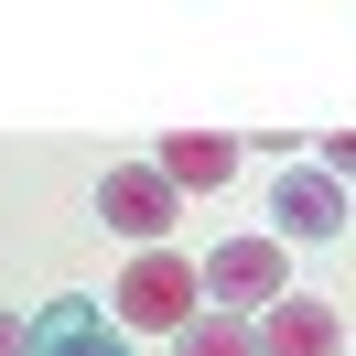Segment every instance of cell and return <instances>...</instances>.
Segmentation results:
<instances>
[{
    "label": "cell",
    "instance_id": "1",
    "mask_svg": "<svg viewBox=\"0 0 356 356\" xmlns=\"http://www.w3.org/2000/svg\"><path fill=\"white\" fill-rule=\"evenodd\" d=\"M205 313V291H195V259H173V248H140L130 270H119V302H108V324H152V334H184Z\"/></svg>",
    "mask_w": 356,
    "mask_h": 356
},
{
    "label": "cell",
    "instance_id": "9",
    "mask_svg": "<svg viewBox=\"0 0 356 356\" xmlns=\"http://www.w3.org/2000/svg\"><path fill=\"white\" fill-rule=\"evenodd\" d=\"M0 356H33V324H11V313H0Z\"/></svg>",
    "mask_w": 356,
    "mask_h": 356
},
{
    "label": "cell",
    "instance_id": "8",
    "mask_svg": "<svg viewBox=\"0 0 356 356\" xmlns=\"http://www.w3.org/2000/svg\"><path fill=\"white\" fill-rule=\"evenodd\" d=\"M173 356H259V334H248L238 313H195V324L173 334Z\"/></svg>",
    "mask_w": 356,
    "mask_h": 356
},
{
    "label": "cell",
    "instance_id": "2",
    "mask_svg": "<svg viewBox=\"0 0 356 356\" xmlns=\"http://www.w3.org/2000/svg\"><path fill=\"white\" fill-rule=\"evenodd\" d=\"M195 291H205L216 313H238V324H248V313H270V302L291 291V270H281V248H270V238H227L216 259L195 270Z\"/></svg>",
    "mask_w": 356,
    "mask_h": 356
},
{
    "label": "cell",
    "instance_id": "5",
    "mask_svg": "<svg viewBox=\"0 0 356 356\" xmlns=\"http://www.w3.org/2000/svg\"><path fill=\"white\" fill-rule=\"evenodd\" d=\"M259 356H346V324H334L324 302H302V291H281V302L259 313Z\"/></svg>",
    "mask_w": 356,
    "mask_h": 356
},
{
    "label": "cell",
    "instance_id": "6",
    "mask_svg": "<svg viewBox=\"0 0 356 356\" xmlns=\"http://www.w3.org/2000/svg\"><path fill=\"white\" fill-rule=\"evenodd\" d=\"M33 356H130V346H119V324L87 291H65V302H44V324H33Z\"/></svg>",
    "mask_w": 356,
    "mask_h": 356
},
{
    "label": "cell",
    "instance_id": "4",
    "mask_svg": "<svg viewBox=\"0 0 356 356\" xmlns=\"http://www.w3.org/2000/svg\"><path fill=\"white\" fill-rule=\"evenodd\" d=\"M152 173L173 184V195H216V184H238V140H227V130H173Z\"/></svg>",
    "mask_w": 356,
    "mask_h": 356
},
{
    "label": "cell",
    "instance_id": "7",
    "mask_svg": "<svg viewBox=\"0 0 356 356\" xmlns=\"http://www.w3.org/2000/svg\"><path fill=\"white\" fill-rule=\"evenodd\" d=\"M270 216H281V238H334V227H346V184L334 173H281Z\"/></svg>",
    "mask_w": 356,
    "mask_h": 356
},
{
    "label": "cell",
    "instance_id": "3",
    "mask_svg": "<svg viewBox=\"0 0 356 356\" xmlns=\"http://www.w3.org/2000/svg\"><path fill=\"white\" fill-rule=\"evenodd\" d=\"M173 205H184V195L152 173V162H119V173L97 184V216H108L119 238H140V248H173Z\"/></svg>",
    "mask_w": 356,
    "mask_h": 356
}]
</instances>
